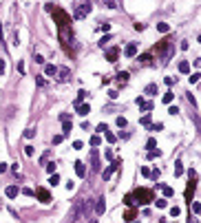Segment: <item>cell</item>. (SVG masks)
Instances as JSON below:
<instances>
[{
	"instance_id": "cell-7",
	"label": "cell",
	"mask_w": 201,
	"mask_h": 223,
	"mask_svg": "<svg viewBox=\"0 0 201 223\" xmlns=\"http://www.w3.org/2000/svg\"><path fill=\"white\" fill-rule=\"evenodd\" d=\"M75 172H78V177H86V166L82 161H75Z\"/></svg>"
},
{
	"instance_id": "cell-4",
	"label": "cell",
	"mask_w": 201,
	"mask_h": 223,
	"mask_svg": "<svg viewBox=\"0 0 201 223\" xmlns=\"http://www.w3.org/2000/svg\"><path fill=\"white\" fill-rule=\"evenodd\" d=\"M55 75H60V78H58L60 82H66V80L71 78V71H69V69L64 66V69H58V73H55Z\"/></svg>"
},
{
	"instance_id": "cell-8",
	"label": "cell",
	"mask_w": 201,
	"mask_h": 223,
	"mask_svg": "<svg viewBox=\"0 0 201 223\" xmlns=\"http://www.w3.org/2000/svg\"><path fill=\"white\" fill-rule=\"evenodd\" d=\"M91 168L99 170V159H97V150H91Z\"/></svg>"
},
{
	"instance_id": "cell-23",
	"label": "cell",
	"mask_w": 201,
	"mask_h": 223,
	"mask_svg": "<svg viewBox=\"0 0 201 223\" xmlns=\"http://www.w3.org/2000/svg\"><path fill=\"white\" fill-rule=\"evenodd\" d=\"M104 135H106V139H108L111 144H115V141H117V137H115L113 133H108V130H104Z\"/></svg>"
},
{
	"instance_id": "cell-25",
	"label": "cell",
	"mask_w": 201,
	"mask_h": 223,
	"mask_svg": "<svg viewBox=\"0 0 201 223\" xmlns=\"http://www.w3.org/2000/svg\"><path fill=\"white\" fill-rule=\"evenodd\" d=\"M155 206H157V208H166L168 203H166V199H157V201H155Z\"/></svg>"
},
{
	"instance_id": "cell-18",
	"label": "cell",
	"mask_w": 201,
	"mask_h": 223,
	"mask_svg": "<svg viewBox=\"0 0 201 223\" xmlns=\"http://www.w3.org/2000/svg\"><path fill=\"white\" fill-rule=\"evenodd\" d=\"M179 71H181V73H188V71H190V64H188V62H179Z\"/></svg>"
},
{
	"instance_id": "cell-50",
	"label": "cell",
	"mask_w": 201,
	"mask_h": 223,
	"mask_svg": "<svg viewBox=\"0 0 201 223\" xmlns=\"http://www.w3.org/2000/svg\"><path fill=\"white\" fill-rule=\"evenodd\" d=\"M89 223H97V221H95V219H91V221H89Z\"/></svg>"
},
{
	"instance_id": "cell-40",
	"label": "cell",
	"mask_w": 201,
	"mask_h": 223,
	"mask_svg": "<svg viewBox=\"0 0 201 223\" xmlns=\"http://www.w3.org/2000/svg\"><path fill=\"white\" fill-rule=\"evenodd\" d=\"M24 153H27V155L31 157V155H33V146H27V148H24Z\"/></svg>"
},
{
	"instance_id": "cell-42",
	"label": "cell",
	"mask_w": 201,
	"mask_h": 223,
	"mask_svg": "<svg viewBox=\"0 0 201 223\" xmlns=\"http://www.w3.org/2000/svg\"><path fill=\"white\" fill-rule=\"evenodd\" d=\"M168 113H170V115H177V113H179V108H177V106H170V111H168Z\"/></svg>"
},
{
	"instance_id": "cell-38",
	"label": "cell",
	"mask_w": 201,
	"mask_h": 223,
	"mask_svg": "<svg viewBox=\"0 0 201 223\" xmlns=\"http://www.w3.org/2000/svg\"><path fill=\"white\" fill-rule=\"evenodd\" d=\"M104 130H108V128H106V124H99V126H97V133H104Z\"/></svg>"
},
{
	"instance_id": "cell-29",
	"label": "cell",
	"mask_w": 201,
	"mask_h": 223,
	"mask_svg": "<svg viewBox=\"0 0 201 223\" xmlns=\"http://www.w3.org/2000/svg\"><path fill=\"white\" fill-rule=\"evenodd\" d=\"M22 194H27V197H33V190H31V188H22Z\"/></svg>"
},
{
	"instance_id": "cell-13",
	"label": "cell",
	"mask_w": 201,
	"mask_h": 223,
	"mask_svg": "<svg viewBox=\"0 0 201 223\" xmlns=\"http://www.w3.org/2000/svg\"><path fill=\"white\" fill-rule=\"evenodd\" d=\"M44 73H46V75H55V73H58V66L46 64V66H44Z\"/></svg>"
},
{
	"instance_id": "cell-35",
	"label": "cell",
	"mask_w": 201,
	"mask_h": 223,
	"mask_svg": "<svg viewBox=\"0 0 201 223\" xmlns=\"http://www.w3.org/2000/svg\"><path fill=\"white\" fill-rule=\"evenodd\" d=\"M157 155H161V153H157V150H150V153H148V159H155Z\"/></svg>"
},
{
	"instance_id": "cell-5",
	"label": "cell",
	"mask_w": 201,
	"mask_h": 223,
	"mask_svg": "<svg viewBox=\"0 0 201 223\" xmlns=\"http://www.w3.org/2000/svg\"><path fill=\"white\" fill-rule=\"evenodd\" d=\"M117 55H119V49H117V46H113V49H108V51H106L108 62H117Z\"/></svg>"
},
{
	"instance_id": "cell-27",
	"label": "cell",
	"mask_w": 201,
	"mask_h": 223,
	"mask_svg": "<svg viewBox=\"0 0 201 223\" xmlns=\"http://www.w3.org/2000/svg\"><path fill=\"white\" fill-rule=\"evenodd\" d=\"M108 40H111V36H104L102 40H99V46H106V42H108Z\"/></svg>"
},
{
	"instance_id": "cell-31",
	"label": "cell",
	"mask_w": 201,
	"mask_h": 223,
	"mask_svg": "<svg viewBox=\"0 0 201 223\" xmlns=\"http://www.w3.org/2000/svg\"><path fill=\"white\" fill-rule=\"evenodd\" d=\"M46 170H49V175H53V172H55V164H49Z\"/></svg>"
},
{
	"instance_id": "cell-26",
	"label": "cell",
	"mask_w": 201,
	"mask_h": 223,
	"mask_svg": "<svg viewBox=\"0 0 201 223\" xmlns=\"http://www.w3.org/2000/svg\"><path fill=\"white\" fill-rule=\"evenodd\" d=\"M179 214H181L179 208H170V216H179Z\"/></svg>"
},
{
	"instance_id": "cell-49",
	"label": "cell",
	"mask_w": 201,
	"mask_h": 223,
	"mask_svg": "<svg viewBox=\"0 0 201 223\" xmlns=\"http://www.w3.org/2000/svg\"><path fill=\"white\" fill-rule=\"evenodd\" d=\"M0 172H7V164H2V161H0Z\"/></svg>"
},
{
	"instance_id": "cell-34",
	"label": "cell",
	"mask_w": 201,
	"mask_h": 223,
	"mask_svg": "<svg viewBox=\"0 0 201 223\" xmlns=\"http://www.w3.org/2000/svg\"><path fill=\"white\" fill-rule=\"evenodd\" d=\"M164 194H166V197H172V188H168V186H164Z\"/></svg>"
},
{
	"instance_id": "cell-45",
	"label": "cell",
	"mask_w": 201,
	"mask_h": 223,
	"mask_svg": "<svg viewBox=\"0 0 201 223\" xmlns=\"http://www.w3.org/2000/svg\"><path fill=\"white\" fill-rule=\"evenodd\" d=\"M36 62H38V64H44V58H42V55L38 53V55H36Z\"/></svg>"
},
{
	"instance_id": "cell-6",
	"label": "cell",
	"mask_w": 201,
	"mask_h": 223,
	"mask_svg": "<svg viewBox=\"0 0 201 223\" xmlns=\"http://www.w3.org/2000/svg\"><path fill=\"white\" fill-rule=\"evenodd\" d=\"M36 194L42 199V203H49V201H51V197H49V192H46L44 188H38V190H36Z\"/></svg>"
},
{
	"instance_id": "cell-44",
	"label": "cell",
	"mask_w": 201,
	"mask_h": 223,
	"mask_svg": "<svg viewBox=\"0 0 201 223\" xmlns=\"http://www.w3.org/2000/svg\"><path fill=\"white\" fill-rule=\"evenodd\" d=\"M190 82H192V84H197V82H199V73H194V75L190 78Z\"/></svg>"
},
{
	"instance_id": "cell-37",
	"label": "cell",
	"mask_w": 201,
	"mask_h": 223,
	"mask_svg": "<svg viewBox=\"0 0 201 223\" xmlns=\"http://www.w3.org/2000/svg\"><path fill=\"white\" fill-rule=\"evenodd\" d=\"M108 97H111V100H117L119 93H117V91H111V93H108Z\"/></svg>"
},
{
	"instance_id": "cell-10",
	"label": "cell",
	"mask_w": 201,
	"mask_h": 223,
	"mask_svg": "<svg viewBox=\"0 0 201 223\" xmlns=\"http://www.w3.org/2000/svg\"><path fill=\"white\" fill-rule=\"evenodd\" d=\"M5 194L9 197V199H16V197H18V188H16V186H9V188L5 190Z\"/></svg>"
},
{
	"instance_id": "cell-17",
	"label": "cell",
	"mask_w": 201,
	"mask_h": 223,
	"mask_svg": "<svg viewBox=\"0 0 201 223\" xmlns=\"http://www.w3.org/2000/svg\"><path fill=\"white\" fill-rule=\"evenodd\" d=\"M62 133H64V135L71 133V121H62Z\"/></svg>"
},
{
	"instance_id": "cell-2",
	"label": "cell",
	"mask_w": 201,
	"mask_h": 223,
	"mask_svg": "<svg viewBox=\"0 0 201 223\" xmlns=\"http://www.w3.org/2000/svg\"><path fill=\"white\" fill-rule=\"evenodd\" d=\"M117 166H119V161H113V164H111V166H108V168L102 172V179H104V181H106V179H111V175L117 170Z\"/></svg>"
},
{
	"instance_id": "cell-12",
	"label": "cell",
	"mask_w": 201,
	"mask_h": 223,
	"mask_svg": "<svg viewBox=\"0 0 201 223\" xmlns=\"http://www.w3.org/2000/svg\"><path fill=\"white\" fill-rule=\"evenodd\" d=\"M117 82L126 84V82H128V73H126V71H119V73H117Z\"/></svg>"
},
{
	"instance_id": "cell-1",
	"label": "cell",
	"mask_w": 201,
	"mask_h": 223,
	"mask_svg": "<svg viewBox=\"0 0 201 223\" xmlns=\"http://www.w3.org/2000/svg\"><path fill=\"white\" fill-rule=\"evenodd\" d=\"M89 11H91V2H89V5H86V2H80V5H78V9L73 11V18L82 20V18H84V16H86Z\"/></svg>"
},
{
	"instance_id": "cell-32",
	"label": "cell",
	"mask_w": 201,
	"mask_h": 223,
	"mask_svg": "<svg viewBox=\"0 0 201 223\" xmlns=\"http://www.w3.org/2000/svg\"><path fill=\"white\" fill-rule=\"evenodd\" d=\"M139 62H144V64H150V55H141V58H139Z\"/></svg>"
},
{
	"instance_id": "cell-14",
	"label": "cell",
	"mask_w": 201,
	"mask_h": 223,
	"mask_svg": "<svg viewBox=\"0 0 201 223\" xmlns=\"http://www.w3.org/2000/svg\"><path fill=\"white\" fill-rule=\"evenodd\" d=\"M84 97H86V93H84V91H80V93H78V97H75V102H73V104H75V106H80Z\"/></svg>"
},
{
	"instance_id": "cell-21",
	"label": "cell",
	"mask_w": 201,
	"mask_h": 223,
	"mask_svg": "<svg viewBox=\"0 0 201 223\" xmlns=\"http://www.w3.org/2000/svg\"><path fill=\"white\" fill-rule=\"evenodd\" d=\"M24 137H27V139L36 137V128H27V130H24Z\"/></svg>"
},
{
	"instance_id": "cell-47",
	"label": "cell",
	"mask_w": 201,
	"mask_h": 223,
	"mask_svg": "<svg viewBox=\"0 0 201 223\" xmlns=\"http://www.w3.org/2000/svg\"><path fill=\"white\" fill-rule=\"evenodd\" d=\"M192 212H194V214H199V203H197V201L192 203Z\"/></svg>"
},
{
	"instance_id": "cell-36",
	"label": "cell",
	"mask_w": 201,
	"mask_h": 223,
	"mask_svg": "<svg viewBox=\"0 0 201 223\" xmlns=\"http://www.w3.org/2000/svg\"><path fill=\"white\" fill-rule=\"evenodd\" d=\"M108 9H115V0H106V2H104Z\"/></svg>"
},
{
	"instance_id": "cell-48",
	"label": "cell",
	"mask_w": 201,
	"mask_h": 223,
	"mask_svg": "<svg viewBox=\"0 0 201 223\" xmlns=\"http://www.w3.org/2000/svg\"><path fill=\"white\" fill-rule=\"evenodd\" d=\"M0 75H5V62L0 60Z\"/></svg>"
},
{
	"instance_id": "cell-30",
	"label": "cell",
	"mask_w": 201,
	"mask_h": 223,
	"mask_svg": "<svg viewBox=\"0 0 201 223\" xmlns=\"http://www.w3.org/2000/svg\"><path fill=\"white\" fill-rule=\"evenodd\" d=\"M150 128H153V130H161L164 124H150Z\"/></svg>"
},
{
	"instance_id": "cell-11",
	"label": "cell",
	"mask_w": 201,
	"mask_h": 223,
	"mask_svg": "<svg viewBox=\"0 0 201 223\" xmlns=\"http://www.w3.org/2000/svg\"><path fill=\"white\" fill-rule=\"evenodd\" d=\"M104 210H106V203H104V199H97V206H95V212H97V214H102Z\"/></svg>"
},
{
	"instance_id": "cell-19",
	"label": "cell",
	"mask_w": 201,
	"mask_h": 223,
	"mask_svg": "<svg viewBox=\"0 0 201 223\" xmlns=\"http://www.w3.org/2000/svg\"><path fill=\"white\" fill-rule=\"evenodd\" d=\"M168 29H170V27H168L166 22H159V24H157V31H161V33H166Z\"/></svg>"
},
{
	"instance_id": "cell-16",
	"label": "cell",
	"mask_w": 201,
	"mask_h": 223,
	"mask_svg": "<svg viewBox=\"0 0 201 223\" xmlns=\"http://www.w3.org/2000/svg\"><path fill=\"white\" fill-rule=\"evenodd\" d=\"M175 175H184V166H181V161H177V164H175Z\"/></svg>"
},
{
	"instance_id": "cell-46",
	"label": "cell",
	"mask_w": 201,
	"mask_h": 223,
	"mask_svg": "<svg viewBox=\"0 0 201 223\" xmlns=\"http://www.w3.org/2000/svg\"><path fill=\"white\" fill-rule=\"evenodd\" d=\"M62 137H64V135H55V137H53V144H60V141H62Z\"/></svg>"
},
{
	"instance_id": "cell-20",
	"label": "cell",
	"mask_w": 201,
	"mask_h": 223,
	"mask_svg": "<svg viewBox=\"0 0 201 223\" xmlns=\"http://www.w3.org/2000/svg\"><path fill=\"white\" fill-rule=\"evenodd\" d=\"M172 100H175V95H172V93H170V91H168V93H166V95H164V104H170V102H172Z\"/></svg>"
},
{
	"instance_id": "cell-9",
	"label": "cell",
	"mask_w": 201,
	"mask_h": 223,
	"mask_svg": "<svg viewBox=\"0 0 201 223\" xmlns=\"http://www.w3.org/2000/svg\"><path fill=\"white\" fill-rule=\"evenodd\" d=\"M75 108H78V113H80L82 117H86V115L91 113V106H89V104H80V106H75Z\"/></svg>"
},
{
	"instance_id": "cell-33",
	"label": "cell",
	"mask_w": 201,
	"mask_h": 223,
	"mask_svg": "<svg viewBox=\"0 0 201 223\" xmlns=\"http://www.w3.org/2000/svg\"><path fill=\"white\" fill-rule=\"evenodd\" d=\"M97 144H99V137L93 135V137H91V146H97Z\"/></svg>"
},
{
	"instance_id": "cell-22",
	"label": "cell",
	"mask_w": 201,
	"mask_h": 223,
	"mask_svg": "<svg viewBox=\"0 0 201 223\" xmlns=\"http://www.w3.org/2000/svg\"><path fill=\"white\" fill-rule=\"evenodd\" d=\"M126 124H128L126 117H117V126H119V128H126Z\"/></svg>"
},
{
	"instance_id": "cell-28",
	"label": "cell",
	"mask_w": 201,
	"mask_h": 223,
	"mask_svg": "<svg viewBox=\"0 0 201 223\" xmlns=\"http://www.w3.org/2000/svg\"><path fill=\"white\" fill-rule=\"evenodd\" d=\"M141 124H144V126H150V115H146V117H141Z\"/></svg>"
},
{
	"instance_id": "cell-41",
	"label": "cell",
	"mask_w": 201,
	"mask_h": 223,
	"mask_svg": "<svg viewBox=\"0 0 201 223\" xmlns=\"http://www.w3.org/2000/svg\"><path fill=\"white\" fill-rule=\"evenodd\" d=\"M99 29H102V31H108V29H111V22H104V24H102Z\"/></svg>"
},
{
	"instance_id": "cell-24",
	"label": "cell",
	"mask_w": 201,
	"mask_h": 223,
	"mask_svg": "<svg viewBox=\"0 0 201 223\" xmlns=\"http://www.w3.org/2000/svg\"><path fill=\"white\" fill-rule=\"evenodd\" d=\"M58 181H60V177L53 172V175H51V179H49V183H51V186H58Z\"/></svg>"
},
{
	"instance_id": "cell-39",
	"label": "cell",
	"mask_w": 201,
	"mask_h": 223,
	"mask_svg": "<svg viewBox=\"0 0 201 223\" xmlns=\"http://www.w3.org/2000/svg\"><path fill=\"white\" fill-rule=\"evenodd\" d=\"M73 148L75 150H82V141H73Z\"/></svg>"
},
{
	"instance_id": "cell-43",
	"label": "cell",
	"mask_w": 201,
	"mask_h": 223,
	"mask_svg": "<svg viewBox=\"0 0 201 223\" xmlns=\"http://www.w3.org/2000/svg\"><path fill=\"white\" fill-rule=\"evenodd\" d=\"M141 175H144V177H148V175H150V170H148L146 166H141Z\"/></svg>"
},
{
	"instance_id": "cell-15",
	"label": "cell",
	"mask_w": 201,
	"mask_h": 223,
	"mask_svg": "<svg viewBox=\"0 0 201 223\" xmlns=\"http://www.w3.org/2000/svg\"><path fill=\"white\" fill-rule=\"evenodd\" d=\"M146 95H157V86L155 84H148L146 86Z\"/></svg>"
},
{
	"instance_id": "cell-3",
	"label": "cell",
	"mask_w": 201,
	"mask_h": 223,
	"mask_svg": "<svg viewBox=\"0 0 201 223\" xmlns=\"http://www.w3.org/2000/svg\"><path fill=\"white\" fill-rule=\"evenodd\" d=\"M124 55H126V58H135V55H137V44L131 42L126 49H124Z\"/></svg>"
}]
</instances>
